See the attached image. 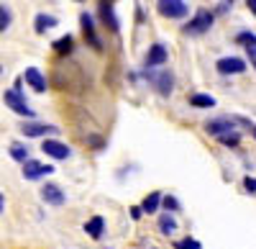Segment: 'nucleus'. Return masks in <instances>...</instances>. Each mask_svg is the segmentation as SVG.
I'll list each match as a JSON object with an SVG mask.
<instances>
[{
    "mask_svg": "<svg viewBox=\"0 0 256 249\" xmlns=\"http://www.w3.org/2000/svg\"><path fill=\"white\" fill-rule=\"evenodd\" d=\"M3 100H6V106H8L13 113H18V116H26V118H34V111L28 108L26 98L20 95V90H18V88H13V90H6Z\"/></svg>",
    "mask_w": 256,
    "mask_h": 249,
    "instance_id": "nucleus-1",
    "label": "nucleus"
},
{
    "mask_svg": "<svg viewBox=\"0 0 256 249\" xmlns=\"http://www.w3.org/2000/svg\"><path fill=\"white\" fill-rule=\"evenodd\" d=\"M210 26H212V13H210V11H198L195 18H192L190 24L184 26V34L198 36V34H205Z\"/></svg>",
    "mask_w": 256,
    "mask_h": 249,
    "instance_id": "nucleus-2",
    "label": "nucleus"
},
{
    "mask_svg": "<svg viewBox=\"0 0 256 249\" xmlns=\"http://www.w3.org/2000/svg\"><path fill=\"white\" fill-rule=\"evenodd\" d=\"M205 129H208V134L223 139V136L236 134V131H233V129H236V121H233V118H212V121L205 123Z\"/></svg>",
    "mask_w": 256,
    "mask_h": 249,
    "instance_id": "nucleus-3",
    "label": "nucleus"
},
{
    "mask_svg": "<svg viewBox=\"0 0 256 249\" xmlns=\"http://www.w3.org/2000/svg\"><path fill=\"white\" fill-rule=\"evenodd\" d=\"M156 11H159L162 16H166V18H182V16H187L184 0H159Z\"/></svg>",
    "mask_w": 256,
    "mask_h": 249,
    "instance_id": "nucleus-4",
    "label": "nucleus"
},
{
    "mask_svg": "<svg viewBox=\"0 0 256 249\" xmlns=\"http://www.w3.org/2000/svg\"><path fill=\"white\" fill-rule=\"evenodd\" d=\"M146 75L152 77V85L156 88V93H159V95H169V93H172V85H174V77H172V72H169V70H162L159 75H154L152 70H148Z\"/></svg>",
    "mask_w": 256,
    "mask_h": 249,
    "instance_id": "nucleus-5",
    "label": "nucleus"
},
{
    "mask_svg": "<svg viewBox=\"0 0 256 249\" xmlns=\"http://www.w3.org/2000/svg\"><path fill=\"white\" fill-rule=\"evenodd\" d=\"M52 172H54L52 164H41V162H36V159H28V162L24 164V177H26V180H38V177H46V175H52Z\"/></svg>",
    "mask_w": 256,
    "mask_h": 249,
    "instance_id": "nucleus-6",
    "label": "nucleus"
},
{
    "mask_svg": "<svg viewBox=\"0 0 256 249\" xmlns=\"http://www.w3.org/2000/svg\"><path fill=\"white\" fill-rule=\"evenodd\" d=\"M216 67H218L220 75H241L246 70V62L238 59V57H223V59H218Z\"/></svg>",
    "mask_w": 256,
    "mask_h": 249,
    "instance_id": "nucleus-7",
    "label": "nucleus"
},
{
    "mask_svg": "<svg viewBox=\"0 0 256 249\" xmlns=\"http://www.w3.org/2000/svg\"><path fill=\"white\" fill-rule=\"evenodd\" d=\"M41 149H44L49 157H54V159H67L72 152H70V147L67 144H62V141H54V139H46L44 144H41Z\"/></svg>",
    "mask_w": 256,
    "mask_h": 249,
    "instance_id": "nucleus-8",
    "label": "nucleus"
},
{
    "mask_svg": "<svg viewBox=\"0 0 256 249\" xmlns=\"http://www.w3.org/2000/svg\"><path fill=\"white\" fill-rule=\"evenodd\" d=\"M166 62V49H164V44H154L152 49H148V54H146V67L152 70V67H162Z\"/></svg>",
    "mask_w": 256,
    "mask_h": 249,
    "instance_id": "nucleus-9",
    "label": "nucleus"
},
{
    "mask_svg": "<svg viewBox=\"0 0 256 249\" xmlns=\"http://www.w3.org/2000/svg\"><path fill=\"white\" fill-rule=\"evenodd\" d=\"M24 77H26V82H28L36 93H44V90H46V80H44V75H41L36 67H26Z\"/></svg>",
    "mask_w": 256,
    "mask_h": 249,
    "instance_id": "nucleus-10",
    "label": "nucleus"
},
{
    "mask_svg": "<svg viewBox=\"0 0 256 249\" xmlns=\"http://www.w3.org/2000/svg\"><path fill=\"white\" fill-rule=\"evenodd\" d=\"M24 131L26 136H46V134H56L59 129H54V126H46V123H24Z\"/></svg>",
    "mask_w": 256,
    "mask_h": 249,
    "instance_id": "nucleus-11",
    "label": "nucleus"
},
{
    "mask_svg": "<svg viewBox=\"0 0 256 249\" xmlns=\"http://www.w3.org/2000/svg\"><path fill=\"white\" fill-rule=\"evenodd\" d=\"M41 198H44L46 203H52V205H62L64 203V193L56 188V185H44V188H41Z\"/></svg>",
    "mask_w": 256,
    "mask_h": 249,
    "instance_id": "nucleus-12",
    "label": "nucleus"
},
{
    "mask_svg": "<svg viewBox=\"0 0 256 249\" xmlns=\"http://www.w3.org/2000/svg\"><path fill=\"white\" fill-rule=\"evenodd\" d=\"M34 26H36V34H46L49 29L56 26V18L54 16H46V13H38L36 21H34Z\"/></svg>",
    "mask_w": 256,
    "mask_h": 249,
    "instance_id": "nucleus-13",
    "label": "nucleus"
},
{
    "mask_svg": "<svg viewBox=\"0 0 256 249\" xmlns=\"http://www.w3.org/2000/svg\"><path fill=\"white\" fill-rule=\"evenodd\" d=\"M100 16H102L105 24H110V29H113V31H118V18H116L113 6L108 3V0H102V3H100Z\"/></svg>",
    "mask_w": 256,
    "mask_h": 249,
    "instance_id": "nucleus-14",
    "label": "nucleus"
},
{
    "mask_svg": "<svg viewBox=\"0 0 256 249\" xmlns=\"http://www.w3.org/2000/svg\"><path fill=\"white\" fill-rule=\"evenodd\" d=\"M102 229H105V221H102V216H92L88 223H84V231H88L92 239H100Z\"/></svg>",
    "mask_w": 256,
    "mask_h": 249,
    "instance_id": "nucleus-15",
    "label": "nucleus"
},
{
    "mask_svg": "<svg viewBox=\"0 0 256 249\" xmlns=\"http://www.w3.org/2000/svg\"><path fill=\"white\" fill-rule=\"evenodd\" d=\"M190 103L195 108H212V106H216V98H212V95H202V93H192Z\"/></svg>",
    "mask_w": 256,
    "mask_h": 249,
    "instance_id": "nucleus-16",
    "label": "nucleus"
},
{
    "mask_svg": "<svg viewBox=\"0 0 256 249\" xmlns=\"http://www.w3.org/2000/svg\"><path fill=\"white\" fill-rule=\"evenodd\" d=\"M10 24H13V13H10V6H0V31H8L10 29Z\"/></svg>",
    "mask_w": 256,
    "mask_h": 249,
    "instance_id": "nucleus-17",
    "label": "nucleus"
},
{
    "mask_svg": "<svg viewBox=\"0 0 256 249\" xmlns=\"http://www.w3.org/2000/svg\"><path fill=\"white\" fill-rule=\"evenodd\" d=\"M10 157L16 162H28V147H24V144H10Z\"/></svg>",
    "mask_w": 256,
    "mask_h": 249,
    "instance_id": "nucleus-18",
    "label": "nucleus"
},
{
    "mask_svg": "<svg viewBox=\"0 0 256 249\" xmlns=\"http://www.w3.org/2000/svg\"><path fill=\"white\" fill-rule=\"evenodd\" d=\"M80 21H82L84 34H88V36L92 39V44H95V47H100V41H98V36H95V29H92V18H90L88 13H82V16H80Z\"/></svg>",
    "mask_w": 256,
    "mask_h": 249,
    "instance_id": "nucleus-19",
    "label": "nucleus"
},
{
    "mask_svg": "<svg viewBox=\"0 0 256 249\" xmlns=\"http://www.w3.org/2000/svg\"><path fill=\"white\" fill-rule=\"evenodd\" d=\"M159 200H162V195H159V193L146 195V198H144V205H141V208H144V213H154V211L159 208Z\"/></svg>",
    "mask_w": 256,
    "mask_h": 249,
    "instance_id": "nucleus-20",
    "label": "nucleus"
},
{
    "mask_svg": "<svg viewBox=\"0 0 256 249\" xmlns=\"http://www.w3.org/2000/svg\"><path fill=\"white\" fill-rule=\"evenodd\" d=\"M159 229H162V234H172L177 229V221L172 216H162L159 218Z\"/></svg>",
    "mask_w": 256,
    "mask_h": 249,
    "instance_id": "nucleus-21",
    "label": "nucleus"
},
{
    "mask_svg": "<svg viewBox=\"0 0 256 249\" xmlns=\"http://www.w3.org/2000/svg\"><path fill=\"white\" fill-rule=\"evenodd\" d=\"M174 249H202V244H200V241H195V239H190V236H187V239H182V241H177V244H174Z\"/></svg>",
    "mask_w": 256,
    "mask_h": 249,
    "instance_id": "nucleus-22",
    "label": "nucleus"
},
{
    "mask_svg": "<svg viewBox=\"0 0 256 249\" xmlns=\"http://www.w3.org/2000/svg\"><path fill=\"white\" fill-rule=\"evenodd\" d=\"M54 47H56V52H62V54H64V52H72V36H62Z\"/></svg>",
    "mask_w": 256,
    "mask_h": 249,
    "instance_id": "nucleus-23",
    "label": "nucleus"
},
{
    "mask_svg": "<svg viewBox=\"0 0 256 249\" xmlns=\"http://www.w3.org/2000/svg\"><path fill=\"white\" fill-rule=\"evenodd\" d=\"M241 44H246V47H256V34H248V31H244V34H238L236 36Z\"/></svg>",
    "mask_w": 256,
    "mask_h": 249,
    "instance_id": "nucleus-24",
    "label": "nucleus"
},
{
    "mask_svg": "<svg viewBox=\"0 0 256 249\" xmlns=\"http://www.w3.org/2000/svg\"><path fill=\"white\" fill-rule=\"evenodd\" d=\"M220 141L226 144V147H236V144L241 141V136H238V134H230V136H223Z\"/></svg>",
    "mask_w": 256,
    "mask_h": 249,
    "instance_id": "nucleus-25",
    "label": "nucleus"
},
{
    "mask_svg": "<svg viewBox=\"0 0 256 249\" xmlns=\"http://www.w3.org/2000/svg\"><path fill=\"white\" fill-rule=\"evenodd\" d=\"M164 205H166L169 211H177V208H180V203H177L172 195H166V198H164Z\"/></svg>",
    "mask_w": 256,
    "mask_h": 249,
    "instance_id": "nucleus-26",
    "label": "nucleus"
},
{
    "mask_svg": "<svg viewBox=\"0 0 256 249\" xmlns=\"http://www.w3.org/2000/svg\"><path fill=\"white\" fill-rule=\"evenodd\" d=\"M246 52H248V59H251V67L256 70V47H246Z\"/></svg>",
    "mask_w": 256,
    "mask_h": 249,
    "instance_id": "nucleus-27",
    "label": "nucleus"
},
{
    "mask_svg": "<svg viewBox=\"0 0 256 249\" xmlns=\"http://www.w3.org/2000/svg\"><path fill=\"white\" fill-rule=\"evenodd\" d=\"M244 188H246L248 193H254V190H256V180H251V177H246V180H244Z\"/></svg>",
    "mask_w": 256,
    "mask_h": 249,
    "instance_id": "nucleus-28",
    "label": "nucleus"
},
{
    "mask_svg": "<svg viewBox=\"0 0 256 249\" xmlns=\"http://www.w3.org/2000/svg\"><path fill=\"white\" fill-rule=\"evenodd\" d=\"M246 6H248V11L256 16V0H246Z\"/></svg>",
    "mask_w": 256,
    "mask_h": 249,
    "instance_id": "nucleus-29",
    "label": "nucleus"
},
{
    "mask_svg": "<svg viewBox=\"0 0 256 249\" xmlns=\"http://www.w3.org/2000/svg\"><path fill=\"white\" fill-rule=\"evenodd\" d=\"M141 213H144V208H131V216L134 218H141Z\"/></svg>",
    "mask_w": 256,
    "mask_h": 249,
    "instance_id": "nucleus-30",
    "label": "nucleus"
},
{
    "mask_svg": "<svg viewBox=\"0 0 256 249\" xmlns=\"http://www.w3.org/2000/svg\"><path fill=\"white\" fill-rule=\"evenodd\" d=\"M254 136H256V129H254Z\"/></svg>",
    "mask_w": 256,
    "mask_h": 249,
    "instance_id": "nucleus-31",
    "label": "nucleus"
}]
</instances>
